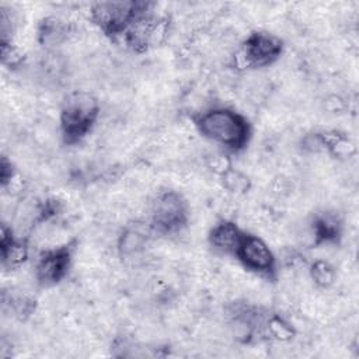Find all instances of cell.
Segmentation results:
<instances>
[{"mask_svg":"<svg viewBox=\"0 0 359 359\" xmlns=\"http://www.w3.org/2000/svg\"><path fill=\"white\" fill-rule=\"evenodd\" d=\"M199 132L209 140L231 150H241L250 139V123L230 108H212L196 119Z\"/></svg>","mask_w":359,"mask_h":359,"instance_id":"1","label":"cell"},{"mask_svg":"<svg viewBox=\"0 0 359 359\" xmlns=\"http://www.w3.org/2000/svg\"><path fill=\"white\" fill-rule=\"evenodd\" d=\"M98 112V101L91 93L74 91L69 94L60 109V129L65 142H80L91 130Z\"/></svg>","mask_w":359,"mask_h":359,"instance_id":"2","label":"cell"},{"mask_svg":"<svg viewBox=\"0 0 359 359\" xmlns=\"http://www.w3.org/2000/svg\"><path fill=\"white\" fill-rule=\"evenodd\" d=\"M150 11L144 1H98L91 7V20L107 35L122 38L143 14Z\"/></svg>","mask_w":359,"mask_h":359,"instance_id":"3","label":"cell"},{"mask_svg":"<svg viewBox=\"0 0 359 359\" xmlns=\"http://www.w3.org/2000/svg\"><path fill=\"white\" fill-rule=\"evenodd\" d=\"M188 203L181 194L164 191L153 202L151 227L163 234L180 231L188 222Z\"/></svg>","mask_w":359,"mask_h":359,"instance_id":"4","label":"cell"},{"mask_svg":"<svg viewBox=\"0 0 359 359\" xmlns=\"http://www.w3.org/2000/svg\"><path fill=\"white\" fill-rule=\"evenodd\" d=\"M282 41L268 32H252L243 43L240 59L245 67H265L282 53Z\"/></svg>","mask_w":359,"mask_h":359,"instance_id":"5","label":"cell"},{"mask_svg":"<svg viewBox=\"0 0 359 359\" xmlns=\"http://www.w3.org/2000/svg\"><path fill=\"white\" fill-rule=\"evenodd\" d=\"M234 255L250 271L271 275L275 271V257L268 244L257 236L244 233Z\"/></svg>","mask_w":359,"mask_h":359,"instance_id":"6","label":"cell"},{"mask_svg":"<svg viewBox=\"0 0 359 359\" xmlns=\"http://www.w3.org/2000/svg\"><path fill=\"white\" fill-rule=\"evenodd\" d=\"M72 262V247L69 244L59 245L43 251L35 266L36 279L42 285H55L65 278Z\"/></svg>","mask_w":359,"mask_h":359,"instance_id":"7","label":"cell"},{"mask_svg":"<svg viewBox=\"0 0 359 359\" xmlns=\"http://www.w3.org/2000/svg\"><path fill=\"white\" fill-rule=\"evenodd\" d=\"M0 250L3 265L7 268H18L28 258V248L25 243L14 238L11 229H8L6 224L1 226Z\"/></svg>","mask_w":359,"mask_h":359,"instance_id":"8","label":"cell"},{"mask_svg":"<svg viewBox=\"0 0 359 359\" xmlns=\"http://www.w3.org/2000/svg\"><path fill=\"white\" fill-rule=\"evenodd\" d=\"M243 236L244 231L236 223L222 222L210 230L209 241L216 250L227 254H234Z\"/></svg>","mask_w":359,"mask_h":359,"instance_id":"9","label":"cell"},{"mask_svg":"<svg viewBox=\"0 0 359 359\" xmlns=\"http://www.w3.org/2000/svg\"><path fill=\"white\" fill-rule=\"evenodd\" d=\"M149 236H150V231L144 224H140V223L128 224L121 233L118 240L119 252L125 257L140 254L149 243Z\"/></svg>","mask_w":359,"mask_h":359,"instance_id":"10","label":"cell"},{"mask_svg":"<svg viewBox=\"0 0 359 359\" xmlns=\"http://www.w3.org/2000/svg\"><path fill=\"white\" fill-rule=\"evenodd\" d=\"M70 27L57 17H46L38 25V41L43 46H56L67 39Z\"/></svg>","mask_w":359,"mask_h":359,"instance_id":"11","label":"cell"},{"mask_svg":"<svg viewBox=\"0 0 359 359\" xmlns=\"http://www.w3.org/2000/svg\"><path fill=\"white\" fill-rule=\"evenodd\" d=\"M313 234L316 244L332 243L341 234V226L337 219L331 216H320L313 223Z\"/></svg>","mask_w":359,"mask_h":359,"instance_id":"12","label":"cell"},{"mask_svg":"<svg viewBox=\"0 0 359 359\" xmlns=\"http://www.w3.org/2000/svg\"><path fill=\"white\" fill-rule=\"evenodd\" d=\"M310 275H311L313 280L316 282V285H318L321 287L330 286L335 279L334 268L327 261H323V259H318L311 265Z\"/></svg>","mask_w":359,"mask_h":359,"instance_id":"13","label":"cell"},{"mask_svg":"<svg viewBox=\"0 0 359 359\" xmlns=\"http://www.w3.org/2000/svg\"><path fill=\"white\" fill-rule=\"evenodd\" d=\"M222 178H223V185L230 191V192H236V194H243L250 187V182H248V178L241 174L240 171H236L233 170L231 167L227 168L223 174H222Z\"/></svg>","mask_w":359,"mask_h":359,"instance_id":"14","label":"cell"},{"mask_svg":"<svg viewBox=\"0 0 359 359\" xmlns=\"http://www.w3.org/2000/svg\"><path fill=\"white\" fill-rule=\"evenodd\" d=\"M266 328L269 331V334L276 338V339H280V341H286V339H290L292 335H293V330L292 327L280 317L278 316H272L269 317L268 323H266Z\"/></svg>","mask_w":359,"mask_h":359,"instance_id":"15","label":"cell"},{"mask_svg":"<svg viewBox=\"0 0 359 359\" xmlns=\"http://www.w3.org/2000/svg\"><path fill=\"white\" fill-rule=\"evenodd\" d=\"M21 53L15 46L11 45V41H1V60L7 66H17L21 62Z\"/></svg>","mask_w":359,"mask_h":359,"instance_id":"16","label":"cell"},{"mask_svg":"<svg viewBox=\"0 0 359 359\" xmlns=\"http://www.w3.org/2000/svg\"><path fill=\"white\" fill-rule=\"evenodd\" d=\"M13 177H14V168H13V165H11V161H8L6 157H1V164H0V180H1V185L6 187L7 184H10Z\"/></svg>","mask_w":359,"mask_h":359,"instance_id":"17","label":"cell"}]
</instances>
